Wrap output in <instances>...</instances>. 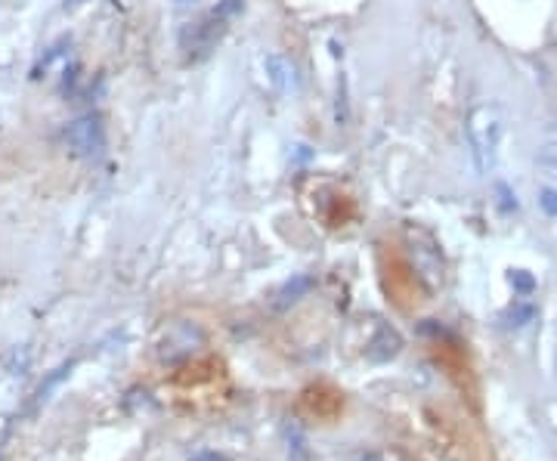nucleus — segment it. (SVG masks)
Listing matches in <instances>:
<instances>
[{
	"label": "nucleus",
	"mask_w": 557,
	"mask_h": 461,
	"mask_svg": "<svg viewBox=\"0 0 557 461\" xmlns=\"http://www.w3.org/2000/svg\"><path fill=\"white\" fill-rule=\"evenodd\" d=\"M65 143L69 149L81 158H93L100 155L106 146V130H103V118L100 115H81L69 124L65 130Z\"/></svg>",
	"instance_id": "obj_2"
},
{
	"label": "nucleus",
	"mask_w": 557,
	"mask_h": 461,
	"mask_svg": "<svg viewBox=\"0 0 557 461\" xmlns=\"http://www.w3.org/2000/svg\"><path fill=\"white\" fill-rule=\"evenodd\" d=\"M69 372H72V362H65V366H59V369H56V372H53V375H50V378H47V381L41 384V390H38V397H35V409H38L41 403H47V397H50V390H53V387H56V384H59V381H62L65 375H69Z\"/></svg>",
	"instance_id": "obj_8"
},
{
	"label": "nucleus",
	"mask_w": 557,
	"mask_h": 461,
	"mask_svg": "<svg viewBox=\"0 0 557 461\" xmlns=\"http://www.w3.org/2000/svg\"><path fill=\"white\" fill-rule=\"evenodd\" d=\"M511 285L520 291V294H530L533 288H536V282H533V276L530 273H523V270H517L514 276H511Z\"/></svg>",
	"instance_id": "obj_11"
},
{
	"label": "nucleus",
	"mask_w": 557,
	"mask_h": 461,
	"mask_svg": "<svg viewBox=\"0 0 557 461\" xmlns=\"http://www.w3.org/2000/svg\"><path fill=\"white\" fill-rule=\"evenodd\" d=\"M400 347H403V338L393 332V328H381L378 332V338L369 344V350H366V356L372 359V362H387V359H393L400 353Z\"/></svg>",
	"instance_id": "obj_5"
},
{
	"label": "nucleus",
	"mask_w": 557,
	"mask_h": 461,
	"mask_svg": "<svg viewBox=\"0 0 557 461\" xmlns=\"http://www.w3.org/2000/svg\"><path fill=\"white\" fill-rule=\"evenodd\" d=\"M78 4H84V0H65V7H69V10H72V7H78Z\"/></svg>",
	"instance_id": "obj_14"
},
{
	"label": "nucleus",
	"mask_w": 557,
	"mask_h": 461,
	"mask_svg": "<svg viewBox=\"0 0 557 461\" xmlns=\"http://www.w3.org/2000/svg\"><path fill=\"white\" fill-rule=\"evenodd\" d=\"M180 4H195V0H180Z\"/></svg>",
	"instance_id": "obj_15"
},
{
	"label": "nucleus",
	"mask_w": 557,
	"mask_h": 461,
	"mask_svg": "<svg viewBox=\"0 0 557 461\" xmlns=\"http://www.w3.org/2000/svg\"><path fill=\"white\" fill-rule=\"evenodd\" d=\"M264 72H267V81L279 90V93H291L298 87V72H294V65L285 59V56H267L264 59Z\"/></svg>",
	"instance_id": "obj_4"
},
{
	"label": "nucleus",
	"mask_w": 557,
	"mask_h": 461,
	"mask_svg": "<svg viewBox=\"0 0 557 461\" xmlns=\"http://www.w3.org/2000/svg\"><path fill=\"white\" fill-rule=\"evenodd\" d=\"M533 319H536V307H530V304H517V307L508 313V325H514V328L530 325Z\"/></svg>",
	"instance_id": "obj_9"
},
{
	"label": "nucleus",
	"mask_w": 557,
	"mask_h": 461,
	"mask_svg": "<svg viewBox=\"0 0 557 461\" xmlns=\"http://www.w3.org/2000/svg\"><path fill=\"white\" fill-rule=\"evenodd\" d=\"M536 168L545 174V177H557V140H548L539 155H536Z\"/></svg>",
	"instance_id": "obj_7"
},
{
	"label": "nucleus",
	"mask_w": 557,
	"mask_h": 461,
	"mask_svg": "<svg viewBox=\"0 0 557 461\" xmlns=\"http://www.w3.org/2000/svg\"><path fill=\"white\" fill-rule=\"evenodd\" d=\"M304 409L316 418L332 421L341 412V393H335L332 387H310L304 393Z\"/></svg>",
	"instance_id": "obj_3"
},
{
	"label": "nucleus",
	"mask_w": 557,
	"mask_h": 461,
	"mask_svg": "<svg viewBox=\"0 0 557 461\" xmlns=\"http://www.w3.org/2000/svg\"><path fill=\"white\" fill-rule=\"evenodd\" d=\"M313 288V279L310 276H294L282 291H279V307H288V304H294V301H298L301 298V294H307Z\"/></svg>",
	"instance_id": "obj_6"
},
{
	"label": "nucleus",
	"mask_w": 557,
	"mask_h": 461,
	"mask_svg": "<svg viewBox=\"0 0 557 461\" xmlns=\"http://www.w3.org/2000/svg\"><path fill=\"white\" fill-rule=\"evenodd\" d=\"M539 205L545 208V214H551V217H557V189H551V186H545V189L539 192Z\"/></svg>",
	"instance_id": "obj_10"
},
{
	"label": "nucleus",
	"mask_w": 557,
	"mask_h": 461,
	"mask_svg": "<svg viewBox=\"0 0 557 461\" xmlns=\"http://www.w3.org/2000/svg\"><path fill=\"white\" fill-rule=\"evenodd\" d=\"M195 461H223L220 455H195Z\"/></svg>",
	"instance_id": "obj_13"
},
{
	"label": "nucleus",
	"mask_w": 557,
	"mask_h": 461,
	"mask_svg": "<svg viewBox=\"0 0 557 461\" xmlns=\"http://www.w3.org/2000/svg\"><path fill=\"white\" fill-rule=\"evenodd\" d=\"M502 134H505V121L502 112L496 106H477L468 118V140L477 158V168L489 171L499 158V146H502Z\"/></svg>",
	"instance_id": "obj_1"
},
{
	"label": "nucleus",
	"mask_w": 557,
	"mask_h": 461,
	"mask_svg": "<svg viewBox=\"0 0 557 461\" xmlns=\"http://www.w3.org/2000/svg\"><path fill=\"white\" fill-rule=\"evenodd\" d=\"M499 195H502V208H505V211H514V208H517V202H514V195H511L508 186H499Z\"/></svg>",
	"instance_id": "obj_12"
}]
</instances>
